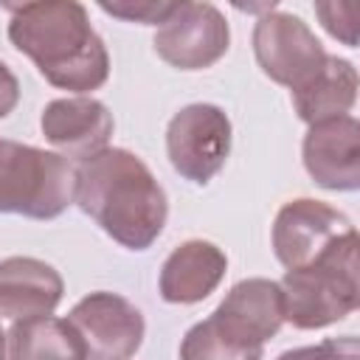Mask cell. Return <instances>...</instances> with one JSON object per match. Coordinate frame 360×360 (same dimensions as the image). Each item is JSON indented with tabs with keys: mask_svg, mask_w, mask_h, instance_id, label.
Here are the masks:
<instances>
[{
	"mask_svg": "<svg viewBox=\"0 0 360 360\" xmlns=\"http://www.w3.org/2000/svg\"><path fill=\"white\" fill-rule=\"evenodd\" d=\"M357 70L349 59L326 56L318 76H312L301 90L292 93V107L301 121L321 124L349 115L357 101Z\"/></svg>",
	"mask_w": 360,
	"mask_h": 360,
	"instance_id": "obj_15",
	"label": "cell"
},
{
	"mask_svg": "<svg viewBox=\"0 0 360 360\" xmlns=\"http://www.w3.org/2000/svg\"><path fill=\"white\" fill-rule=\"evenodd\" d=\"M253 53L264 76L290 87L292 93L318 76L329 56L301 17L273 8L256 20Z\"/></svg>",
	"mask_w": 360,
	"mask_h": 360,
	"instance_id": "obj_5",
	"label": "cell"
},
{
	"mask_svg": "<svg viewBox=\"0 0 360 360\" xmlns=\"http://www.w3.org/2000/svg\"><path fill=\"white\" fill-rule=\"evenodd\" d=\"M357 357H360V346L354 335L329 338L318 346H301L278 354V360H357Z\"/></svg>",
	"mask_w": 360,
	"mask_h": 360,
	"instance_id": "obj_19",
	"label": "cell"
},
{
	"mask_svg": "<svg viewBox=\"0 0 360 360\" xmlns=\"http://www.w3.org/2000/svg\"><path fill=\"white\" fill-rule=\"evenodd\" d=\"M65 292L62 276L42 259L8 256L0 262V315L11 321L51 315Z\"/></svg>",
	"mask_w": 360,
	"mask_h": 360,
	"instance_id": "obj_13",
	"label": "cell"
},
{
	"mask_svg": "<svg viewBox=\"0 0 360 360\" xmlns=\"http://www.w3.org/2000/svg\"><path fill=\"white\" fill-rule=\"evenodd\" d=\"M42 135L68 158L87 160L96 152L107 149L112 135V115L107 104L90 96H68L53 98L39 118Z\"/></svg>",
	"mask_w": 360,
	"mask_h": 360,
	"instance_id": "obj_12",
	"label": "cell"
},
{
	"mask_svg": "<svg viewBox=\"0 0 360 360\" xmlns=\"http://www.w3.org/2000/svg\"><path fill=\"white\" fill-rule=\"evenodd\" d=\"M20 101V82L8 70L6 62H0V118H6Z\"/></svg>",
	"mask_w": 360,
	"mask_h": 360,
	"instance_id": "obj_21",
	"label": "cell"
},
{
	"mask_svg": "<svg viewBox=\"0 0 360 360\" xmlns=\"http://www.w3.org/2000/svg\"><path fill=\"white\" fill-rule=\"evenodd\" d=\"M84 343L87 360H129L143 343V315L124 295L98 290L65 318Z\"/></svg>",
	"mask_w": 360,
	"mask_h": 360,
	"instance_id": "obj_8",
	"label": "cell"
},
{
	"mask_svg": "<svg viewBox=\"0 0 360 360\" xmlns=\"http://www.w3.org/2000/svg\"><path fill=\"white\" fill-rule=\"evenodd\" d=\"M166 155L172 169L205 186L231 155V118L217 104H188L166 127Z\"/></svg>",
	"mask_w": 360,
	"mask_h": 360,
	"instance_id": "obj_6",
	"label": "cell"
},
{
	"mask_svg": "<svg viewBox=\"0 0 360 360\" xmlns=\"http://www.w3.org/2000/svg\"><path fill=\"white\" fill-rule=\"evenodd\" d=\"M180 360H262V346H242L225 338L211 318H205L186 332Z\"/></svg>",
	"mask_w": 360,
	"mask_h": 360,
	"instance_id": "obj_17",
	"label": "cell"
},
{
	"mask_svg": "<svg viewBox=\"0 0 360 360\" xmlns=\"http://www.w3.org/2000/svg\"><path fill=\"white\" fill-rule=\"evenodd\" d=\"M357 231H349L315 262L284 273L278 284L284 321L295 329H323L357 309Z\"/></svg>",
	"mask_w": 360,
	"mask_h": 360,
	"instance_id": "obj_3",
	"label": "cell"
},
{
	"mask_svg": "<svg viewBox=\"0 0 360 360\" xmlns=\"http://www.w3.org/2000/svg\"><path fill=\"white\" fill-rule=\"evenodd\" d=\"M0 360H6V332L0 329Z\"/></svg>",
	"mask_w": 360,
	"mask_h": 360,
	"instance_id": "obj_22",
	"label": "cell"
},
{
	"mask_svg": "<svg viewBox=\"0 0 360 360\" xmlns=\"http://www.w3.org/2000/svg\"><path fill=\"white\" fill-rule=\"evenodd\" d=\"M177 8V3H101V11L129 20V22H141V25H163V20Z\"/></svg>",
	"mask_w": 360,
	"mask_h": 360,
	"instance_id": "obj_20",
	"label": "cell"
},
{
	"mask_svg": "<svg viewBox=\"0 0 360 360\" xmlns=\"http://www.w3.org/2000/svg\"><path fill=\"white\" fill-rule=\"evenodd\" d=\"M315 14L321 17V25L335 39H340L349 48L357 45V28H360V3L357 0H346V3H315Z\"/></svg>",
	"mask_w": 360,
	"mask_h": 360,
	"instance_id": "obj_18",
	"label": "cell"
},
{
	"mask_svg": "<svg viewBox=\"0 0 360 360\" xmlns=\"http://www.w3.org/2000/svg\"><path fill=\"white\" fill-rule=\"evenodd\" d=\"M208 318L225 338L242 346H264L284 323L278 281L245 278L233 284Z\"/></svg>",
	"mask_w": 360,
	"mask_h": 360,
	"instance_id": "obj_10",
	"label": "cell"
},
{
	"mask_svg": "<svg viewBox=\"0 0 360 360\" xmlns=\"http://www.w3.org/2000/svg\"><path fill=\"white\" fill-rule=\"evenodd\" d=\"M354 225L338 208L321 200H290L281 205L273 222V253L287 267H304L343 239Z\"/></svg>",
	"mask_w": 360,
	"mask_h": 360,
	"instance_id": "obj_9",
	"label": "cell"
},
{
	"mask_svg": "<svg viewBox=\"0 0 360 360\" xmlns=\"http://www.w3.org/2000/svg\"><path fill=\"white\" fill-rule=\"evenodd\" d=\"M228 270L225 253L205 239H188L169 253L160 267V295L169 304H197L208 298Z\"/></svg>",
	"mask_w": 360,
	"mask_h": 360,
	"instance_id": "obj_14",
	"label": "cell"
},
{
	"mask_svg": "<svg viewBox=\"0 0 360 360\" xmlns=\"http://www.w3.org/2000/svg\"><path fill=\"white\" fill-rule=\"evenodd\" d=\"M6 8L11 14V45L25 53L53 87L90 93L107 82L110 56L82 3L39 0Z\"/></svg>",
	"mask_w": 360,
	"mask_h": 360,
	"instance_id": "obj_2",
	"label": "cell"
},
{
	"mask_svg": "<svg viewBox=\"0 0 360 360\" xmlns=\"http://www.w3.org/2000/svg\"><path fill=\"white\" fill-rule=\"evenodd\" d=\"M73 194L76 169L68 158L0 138V214L53 219Z\"/></svg>",
	"mask_w": 360,
	"mask_h": 360,
	"instance_id": "obj_4",
	"label": "cell"
},
{
	"mask_svg": "<svg viewBox=\"0 0 360 360\" xmlns=\"http://www.w3.org/2000/svg\"><path fill=\"white\" fill-rule=\"evenodd\" d=\"M73 202L129 250H146L163 231L169 202L149 166L129 149L107 146L76 166Z\"/></svg>",
	"mask_w": 360,
	"mask_h": 360,
	"instance_id": "obj_1",
	"label": "cell"
},
{
	"mask_svg": "<svg viewBox=\"0 0 360 360\" xmlns=\"http://www.w3.org/2000/svg\"><path fill=\"white\" fill-rule=\"evenodd\" d=\"M158 56L180 70H202L219 62L231 45V28L211 3H177L152 39Z\"/></svg>",
	"mask_w": 360,
	"mask_h": 360,
	"instance_id": "obj_7",
	"label": "cell"
},
{
	"mask_svg": "<svg viewBox=\"0 0 360 360\" xmlns=\"http://www.w3.org/2000/svg\"><path fill=\"white\" fill-rule=\"evenodd\" d=\"M6 360H87L84 343L65 318L14 321L6 335Z\"/></svg>",
	"mask_w": 360,
	"mask_h": 360,
	"instance_id": "obj_16",
	"label": "cell"
},
{
	"mask_svg": "<svg viewBox=\"0 0 360 360\" xmlns=\"http://www.w3.org/2000/svg\"><path fill=\"white\" fill-rule=\"evenodd\" d=\"M304 166L309 177L329 191H354L360 186V124L354 115L312 124L304 135Z\"/></svg>",
	"mask_w": 360,
	"mask_h": 360,
	"instance_id": "obj_11",
	"label": "cell"
}]
</instances>
